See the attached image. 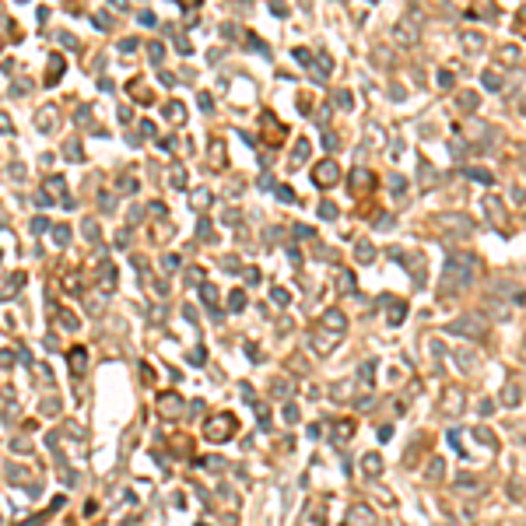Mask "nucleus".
Returning <instances> with one entry per match:
<instances>
[{
    "label": "nucleus",
    "instance_id": "nucleus-1",
    "mask_svg": "<svg viewBox=\"0 0 526 526\" xmlns=\"http://www.w3.org/2000/svg\"><path fill=\"white\" fill-rule=\"evenodd\" d=\"M477 270H481V263H477L474 253H452L449 260H446V284L466 288V284L477 281Z\"/></svg>",
    "mask_w": 526,
    "mask_h": 526
},
{
    "label": "nucleus",
    "instance_id": "nucleus-2",
    "mask_svg": "<svg viewBox=\"0 0 526 526\" xmlns=\"http://www.w3.org/2000/svg\"><path fill=\"white\" fill-rule=\"evenodd\" d=\"M204 435H207L211 442H221V439H231V435H235V418H231V414H214V418L207 421V428H204Z\"/></svg>",
    "mask_w": 526,
    "mask_h": 526
},
{
    "label": "nucleus",
    "instance_id": "nucleus-3",
    "mask_svg": "<svg viewBox=\"0 0 526 526\" xmlns=\"http://www.w3.org/2000/svg\"><path fill=\"white\" fill-rule=\"evenodd\" d=\"M484 330H488V326H484V319H481L477 312H474V316H463V319H452V323H449V333H466V337H474V340H477V337H484Z\"/></svg>",
    "mask_w": 526,
    "mask_h": 526
},
{
    "label": "nucleus",
    "instance_id": "nucleus-4",
    "mask_svg": "<svg viewBox=\"0 0 526 526\" xmlns=\"http://www.w3.org/2000/svg\"><path fill=\"white\" fill-rule=\"evenodd\" d=\"M337 179H340V165H337L333 158L319 161V165H316V172H312V183H316V186H323V190H326V186H333Z\"/></svg>",
    "mask_w": 526,
    "mask_h": 526
},
{
    "label": "nucleus",
    "instance_id": "nucleus-5",
    "mask_svg": "<svg viewBox=\"0 0 526 526\" xmlns=\"http://www.w3.org/2000/svg\"><path fill=\"white\" fill-rule=\"evenodd\" d=\"M344 526H376V516H372V509L355 505V509H351V516L344 519Z\"/></svg>",
    "mask_w": 526,
    "mask_h": 526
},
{
    "label": "nucleus",
    "instance_id": "nucleus-6",
    "mask_svg": "<svg viewBox=\"0 0 526 526\" xmlns=\"http://www.w3.org/2000/svg\"><path fill=\"white\" fill-rule=\"evenodd\" d=\"M484 207H488L491 221L498 225V231H505V228H509V218H505V214H502V207H498V197H488V200H484Z\"/></svg>",
    "mask_w": 526,
    "mask_h": 526
},
{
    "label": "nucleus",
    "instance_id": "nucleus-7",
    "mask_svg": "<svg viewBox=\"0 0 526 526\" xmlns=\"http://www.w3.org/2000/svg\"><path fill=\"white\" fill-rule=\"evenodd\" d=\"M362 470H365V474H372V477H376L379 470H382V459H379L376 452H369V456H365V459H362Z\"/></svg>",
    "mask_w": 526,
    "mask_h": 526
},
{
    "label": "nucleus",
    "instance_id": "nucleus-8",
    "mask_svg": "<svg viewBox=\"0 0 526 526\" xmlns=\"http://www.w3.org/2000/svg\"><path fill=\"white\" fill-rule=\"evenodd\" d=\"M403 309H407L403 302H393V305H389V323H393V326H400V323H403Z\"/></svg>",
    "mask_w": 526,
    "mask_h": 526
},
{
    "label": "nucleus",
    "instance_id": "nucleus-9",
    "mask_svg": "<svg viewBox=\"0 0 526 526\" xmlns=\"http://www.w3.org/2000/svg\"><path fill=\"white\" fill-rule=\"evenodd\" d=\"M502 396H505V403H509V407H512V403H519V386H516V382H509Z\"/></svg>",
    "mask_w": 526,
    "mask_h": 526
},
{
    "label": "nucleus",
    "instance_id": "nucleus-10",
    "mask_svg": "<svg viewBox=\"0 0 526 526\" xmlns=\"http://www.w3.org/2000/svg\"><path fill=\"white\" fill-rule=\"evenodd\" d=\"M484 84H488L491 91H498V88H502V77L495 74V71H484Z\"/></svg>",
    "mask_w": 526,
    "mask_h": 526
},
{
    "label": "nucleus",
    "instance_id": "nucleus-11",
    "mask_svg": "<svg viewBox=\"0 0 526 526\" xmlns=\"http://www.w3.org/2000/svg\"><path fill=\"white\" fill-rule=\"evenodd\" d=\"M470 179H481V183H491V176L484 168H470Z\"/></svg>",
    "mask_w": 526,
    "mask_h": 526
},
{
    "label": "nucleus",
    "instance_id": "nucleus-12",
    "mask_svg": "<svg viewBox=\"0 0 526 526\" xmlns=\"http://www.w3.org/2000/svg\"><path fill=\"white\" fill-rule=\"evenodd\" d=\"M358 260H372V246H369V242L358 246Z\"/></svg>",
    "mask_w": 526,
    "mask_h": 526
},
{
    "label": "nucleus",
    "instance_id": "nucleus-13",
    "mask_svg": "<svg viewBox=\"0 0 526 526\" xmlns=\"http://www.w3.org/2000/svg\"><path fill=\"white\" fill-rule=\"evenodd\" d=\"M428 477H442V459H435V463L428 466Z\"/></svg>",
    "mask_w": 526,
    "mask_h": 526
},
{
    "label": "nucleus",
    "instance_id": "nucleus-14",
    "mask_svg": "<svg viewBox=\"0 0 526 526\" xmlns=\"http://www.w3.org/2000/svg\"><path fill=\"white\" fill-rule=\"evenodd\" d=\"M463 42L474 49V46H481V35H470V32H466V35H463Z\"/></svg>",
    "mask_w": 526,
    "mask_h": 526
},
{
    "label": "nucleus",
    "instance_id": "nucleus-15",
    "mask_svg": "<svg viewBox=\"0 0 526 526\" xmlns=\"http://www.w3.org/2000/svg\"><path fill=\"white\" fill-rule=\"evenodd\" d=\"M71 362H74V372H81V362H84V355H81V351H74V355H71Z\"/></svg>",
    "mask_w": 526,
    "mask_h": 526
},
{
    "label": "nucleus",
    "instance_id": "nucleus-16",
    "mask_svg": "<svg viewBox=\"0 0 526 526\" xmlns=\"http://www.w3.org/2000/svg\"><path fill=\"white\" fill-rule=\"evenodd\" d=\"M439 84H442V88H449V84H452V74H449V71H442V74H439Z\"/></svg>",
    "mask_w": 526,
    "mask_h": 526
},
{
    "label": "nucleus",
    "instance_id": "nucleus-17",
    "mask_svg": "<svg viewBox=\"0 0 526 526\" xmlns=\"http://www.w3.org/2000/svg\"><path fill=\"white\" fill-rule=\"evenodd\" d=\"M277 197H281V200H288V204H291V200H295V193H291V190H288V186H284V190H277Z\"/></svg>",
    "mask_w": 526,
    "mask_h": 526
},
{
    "label": "nucleus",
    "instance_id": "nucleus-18",
    "mask_svg": "<svg viewBox=\"0 0 526 526\" xmlns=\"http://www.w3.org/2000/svg\"><path fill=\"white\" fill-rule=\"evenodd\" d=\"M319 214H323V218H333L337 211H333V204H323V207H319Z\"/></svg>",
    "mask_w": 526,
    "mask_h": 526
},
{
    "label": "nucleus",
    "instance_id": "nucleus-19",
    "mask_svg": "<svg viewBox=\"0 0 526 526\" xmlns=\"http://www.w3.org/2000/svg\"><path fill=\"white\" fill-rule=\"evenodd\" d=\"M242 302H246L242 299V291H235V295H231V309H242Z\"/></svg>",
    "mask_w": 526,
    "mask_h": 526
}]
</instances>
